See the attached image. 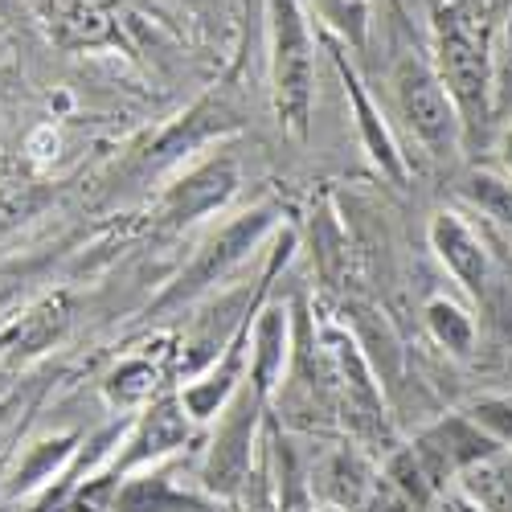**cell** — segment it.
<instances>
[{
	"mask_svg": "<svg viewBox=\"0 0 512 512\" xmlns=\"http://www.w3.org/2000/svg\"><path fill=\"white\" fill-rule=\"evenodd\" d=\"M271 21V87L275 115L295 140L308 136L312 115V29L300 0H267Z\"/></svg>",
	"mask_w": 512,
	"mask_h": 512,
	"instance_id": "obj_1",
	"label": "cell"
},
{
	"mask_svg": "<svg viewBox=\"0 0 512 512\" xmlns=\"http://www.w3.org/2000/svg\"><path fill=\"white\" fill-rule=\"evenodd\" d=\"M435 50H439V78L447 95L463 115L488 111V41L472 9L447 0L435 13Z\"/></svg>",
	"mask_w": 512,
	"mask_h": 512,
	"instance_id": "obj_2",
	"label": "cell"
},
{
	"mask_svg": "<svg viewBox=\"0 0 512 512\" xmlns=\"http://www.w3.org/2000/svg\"><path fill=\"white\" fill-rule=\"evenodd\" d=\"M394 91L414 136L435 156H451L459 144V107L447 95L443 78L418 58H402L394 70Z\"/></svg>",
	"mask_w": 512,
	"mask_h": 512,
	"instance_id": "obj_3",
	"label": "cell"
},
{
	"mask_svg": "<svg viewBox=\"0 0 512 512\" xmlns=\"http://www.w3.org/2000/svg\"><path fill=\"white\" fill-rule=\"evenodd\" d=\"M271 226V209H254V213H242V218H234L218 238H213L201 259L189 267V275H181V283L173 287V295L168 300H185V295H197L201 287H209L213 279H222L234 263L246 259V250L259 242V234Z\"/></svg>",
	"mask_w": 512,
	"mask_h": 512,
	"instance_id": "obj_4",
	"label": "cell"
},
{
	"mask_svg": "<svg viewBox=\"0 0 512 512\" xmlns=\"http://www.w3.org/2000/svg\"><path fill=\"white\" fill-rule=\"evenodd\" d=\"M234 185H238V168L230 160H209V164L197 168V173H189L173 193H168L164 218L177 222V226L193 222V218H201V213L218 209L234 193Z\"/></svg>",
	"mask_w": 512,
	"mask_h": 512,
	"instance_id": "obj_5",
	"label": "cell"
},
{
	"mask_svg": "<svg viewBox=\"0 0 512 512\" xmlns=\"http://www.w3.org/2000/svg\"><path fill=\"white\" fill-rule=\"evenodd\" d=\"M431 242L439 250V259L451 267V275L463 283L480 291L484 287V275H488V259H484V246L476 242V234L467 230L455 213H439V218L431 222Z\"/></svg>",
	"mask_w": 512,
	"mask_h": 512,
	"instance_id": "obj_6",
	"label": "cell"
},
{
	"mask_svg": "<svg viewBox=\"0 0 512 512\" xmlns=\"http://www.w3.org/2000/svg\"><path fill=\"white\" fill-rule=\"evenodd\" d=\"M50 33L58 46L82 50V46H103L115 41V25L95 0H54L50 5Z\"/></svg>",
	"mask_w": 512,
	"mask_h": 512,
	"instance_id": "obj_7",
	"label": "cell"
},
{
	"mask_svg": "<svg viewBox=\"0 0 512 512\" xmlns=\"http://www.w3.org/2000/svg\"><path fill=\"white\" fill-rule=\"evenodd\" d=\"M488 455V439H480L476 431H467L463 422H447L435 435H426L418 447V463L426 467V476H443L459 463H480Z\"/></svg>",
	"mask_w": 512,
	"mask_h": 512,
	"instance_id": "obj_8",
	"label": "cell"
},
{
	"mask_svg": "<svg viewBox=\"0 0 512 512\" xmlns=\"http://www.w3.org/2000/svg\"><path fill=\"white\" fill-rule=\"evenodd\" d=\"M332 58H336L340 78H345V87H349V99H353V111H357V127H361V136H365L369 156H373L381 168H386V173H390L394 181H402V156H398V148H394V140H390V132H386V123L377 119L373 103L365 99V91H361L357 74L345 66V54H340V46H332Z\"/></svg>",
	"mask_w": 512,
	"mask_h": 512,
	"instance_id": "obj_9",
	"label": "cell"
},
{
	"mask_svg": "<svg viewBox=\"0 0 512 512\" xmlns=\"http://www.w3.org/2000/svg\"><path fill=\"white\" fill-rule=\"evenodd\" d=\"M46 201H50V189L41 185L29 168L0 156V226H17V222L33 218Z\"/></svg>",
	"mask_w": 512,
	"mask_h": 512,
	"instance_id": "obj_10",
	"label": "cell"
},
{
	"mask_svg": "<svg viewBox=\"0 0 512 512\" xmlns=\"http://www.w3.org/2000/svg\"><path fill=\"white\" fill-rule=\"evenodd\" d=\"M66 324H70V300L58 291V295H50V300H41V304L17 324L13 345H17V353H41V349H50L54 340L66 332Z\"/></svg>",
	"mask_w": 512,
	"mask_h": 512,
	"instance_id": "obj_11",
	"label": "cell"
},
{
	"mask_svg": "<svg viewBox=\"0 0 512 512\" xmlns=\"http://www.w3.org/2000/svg\"><path fill=\"white\" fill-rule=\"evenodd\" d=\"M283 340H287V312L283 308L263 312L259 328H254V386H259V394L275 386V373L283 369Z\"/></svg>",
	"mask_w": 512,
	"mask_h": 512,
	"instance_id": "obj_12",
	"label": "cell"
},
{
	"mask_svg": "<svg viewBox=\"0 0 512 512\" xmlns=\"http://www.w3.org/2000/svg\"><path fill=\"white\" fill-rule=\"evenodd\" d=\"M312 13L324 21L328 33L349 41L353 50H365V41H369V0H312Z\"/></svg>",
	"mask_w": 512,
	"mask_h": 512,
	"instance_id": "obj_13",
	"label": "cell"
},
{
	"mask_svg": "<svg viewBox=\"0 0 512 512\" xmlns=\"http://www.w3.org/2000/svg\"><path fill=\"white\" fill-rule=\"evenodd\" d=\"M185 435H189V422H185L181 406H177V402H160V406L148 414V422H144L140 447H144V455H160V451H168V447L185 443Z\"/></svg>",
	"mask_w": 512,
	"mask_h": 512,
	"instance_id": "obj_14",
	"label": "cell"
},
{
	"mask_svg": "<svg viewBox=\"0 0 512 512\" xmlns=\"http://www.w3.org/2000/svg\"><path fill=\"white\" fill-rule=\"evenodd\" d=\"M472 492L488 504V512H512V463H500V459L476 463Z\"/></svg>",
	"mask_w": 512,
	"mask_h": 512,
	"instance_id": "obj_15",
	"label": "cell"
},
{
	"mask_svg": "<svg viewBox=\"0 0 512 512\" xmlns=\"http://www.w3.org/2000/svg\"><path fill=\"white\" fill-rule=\"evenodd\" d=\"M426 324H431L439 345H447L451 353H467V349H472V320H467L455 304L435 300L431 308H426Z\"/></svg>",
	"mask_w": 512,
	"mask_h": 512,
	"instance_id": "obj_16",
	"label": "cell"
},
{
	"mask_svg": "<svg viewBox=\"0 0 512 512\" xmlns=\"http://www.w3.org/2000/svg\"><path fill=\"white\" fill-rule=\"evenodd\" d=\"M119 508L123 512H173V508H193V504L173 496L160 480H140L119 496Z\"/></svg>",
	"mask_w": 512,
	"mask_h": 512,
	"instance_id": "obj_17",
	"label": "cell"
},
{
	"mask_svg": "<svg viewBox=\"0 0 512 512\" xmlns=\"http://www.w3.org/2000/svg\"><path fill=\"white\" fill-rule=\"evenodd\" d=\"M156 390V369L148 361H127L111 373V398L119 402H144Z\"/></svg>",
	"mask_w": 512,
	"mask_h": 512,
	"instance_id": "obj_18",
	"label": "cell"
},
{
	"mask_svg": "<svg viewBox=\"0 0 512 512\" xmlns=\"http://www.w3.org/2000/svg\"><path fill=\"white\" fill-rule=\"evenodd\" d=\"M467 193H472V201L488 213V218L512 226V185H508V181L488 177V173H476L472 185H467Z\"/></svg>",
	"mask_w": 512,
	"mask_h": 512,
	"instance_id": "obj_19",
	"label": "cell"
},
{
	"mask_svg": "<svg viewBox=\"0 0 512 512\" xmlns=\"http://www.w3.org/2000/svg\"><path fill=\"white\" fill-rule=\"evenodd\" d=\"M66 451H70V439H58V443H41V447H37V455H33V459L21 467V484H33L37 476H46V472H50V467H54V463H58Z\"/></svg>",
	"mask_w": 512,
	"mask_h": 512,
	"instance_id": "obj_20",
	"label": "cell"
},
{
	"mask_svg": "<svg viewBox=\"0 0 512 512\" xmlns=\"http://www.w3.org/2000/svg\"><path fill=\"white\" fill-rule=\"evenodd\" d=\"M480 418H484L488 426H496V431H500V435H508V439H512V406L488 402V406H480Z\"/></svg>",
	"mask_w": 512,
	"mask_h": 512,
	"instance_id": "obj_21",
	"label": "cell"
},
{
	"mask_svg": "<svg viewBox=\"0 0 512 512\" xmlns=\"http://www.w3.org/2000/svg\"><path fill=\"white\" fill-rule=\"evenodd\" d=\"M13 13V0H0V17H9Z\"/></svg>",
	"mask_w": 512,
	"mask_h": 512,
	"instance_id": "obj_22",
	"label": "cell"
},
{
	"mask_svg": "<svg viewBox=\"0 0 512 512\" xmlns=\"http://www.w3.org/2000/svg\"><path fill=\"white\" fill-rule=\"evenodd\" d=\"M508 164H512V140H508Z\"/></svg>",
	"mask_w": 512,
	"mask_h": 512,
	"instance_id": "obj_23",
	"label": "cell"
}]
</instances>
